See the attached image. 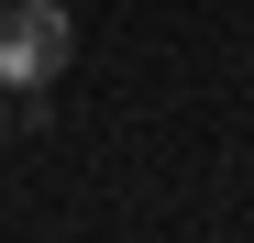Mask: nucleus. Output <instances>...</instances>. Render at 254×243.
I'll use <instances>...</instances> for the list:
<instances>
[{"label":"nucleus","instance_id":"2","mask_svg":"<svg viewBox=\"0 0 254 243\" xmlns=\"http://www.w3.org/2000/svg\"><path fill=\"white\" fill-rule=\"evenodd\" d=\"M0 133H11V100H0Z\"/></svg>","mask_w":254,"mask_h":243},{"label":"nucleus","instance_id":"1","mask_svg":"<svg viewBox=\"0 0 254 243\" xmlns=\"http://www.w3.org/2000/svg\"><path fill=\"white\" fill-rule=\"evenodd\" d=\"M66 56H77L66 0H11V11H0V89H56Z\"/></svg>","mask_w":254,"mask_h":243}]
</instances>
